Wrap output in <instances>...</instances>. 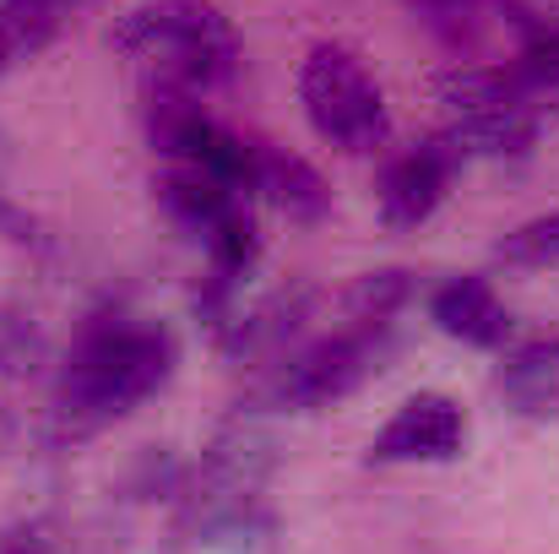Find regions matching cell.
Here are the masks:
<instances>
[{
  "label": "cell",
  "mask_w": 559,
  "mask_h": 554,
  "mask_svg": "<svg viewBox=\"0 0 559 554\" xmlns=\"http://www.w3.org/2000/svg\"><path fill=\"white\" fill-rule=\"evenodd\" d=\"M175 359L180 354H175L169 327L131 321V316L93 321L55 380V429L66 440L109 429L115 419L136 413L153 391L169 386Z\"/></svg>",
  "instance_id": "cell-1"
},
{
  "label": "cell",
  "mask_w": 559,
  "mask_h": 554,
  "mask_svg": "<svg viewBox=\"0 0 559 554\" xmlns=\"http://www.w3.org/2000/svg\"><path fill=\"white\" fill-rule=\"evenodd\" d=\"M277 468V429L266 408H234L206 440L186 490L190 533L212 550H250L266 533V479Z\"/></svg>",
  "instance_id": "cell-2"
},
{
  "label": "cell",
  "mask_w": 559,
  "mask_h": 554,
  "mask_svg": "<svg viewBox=\"0 0 559 554\" xmlns=\"http://www.w3.org/2000/svg\"><path fill=\"white\" fill-rule=\"evenodd\" d=\"M120 55L153 60V76H169L190 93H212L239 66V33L212 0H147L109 27Z\"/></svg>",
  "instance_id": "cell-3"
},
{
  "label": "cell",
  "mask_w": 559,
  "mask_h": 554,
  "mask_svg": "<svg viewBox=\"0 0 559 554\" xmlns=\"http://www.w3.org/2000/svg\"><path fill=\"white\" fill-rule=\"evenodd\" d=\"M299 104L321 142L337 153H374L391 137L385 98L365 71V60L343 44H316L299 66Z\"/></svg>",
  "instance_id": "cell-4"
},
{
  "label": "cell",
  "mask_w": 559,
  "mask_h": 554,
  "mask_svg": "<svg viewBox=\"0 0 559 554\" xmlns=\"http://www.w3.org/2000/svg\"><path fill=\"white\" fill-rule=\"evenodd\" d=\"M385 359H391V321H348L343 332L288 354L266 397L277 413H316L354 397L370 375H380Z\"/></svg>",
  "instance_id": "cell-5"
},
{
  "label": "cell",
  "mask_w": 559,
  "mask_h": 554,
  "mask_svg": "<svg viewBox=\"0 0 559 554\" xmlns=\"http://www.w3.org/2000/svg\"><path fill=\"white\" fill-rule=\"evenodd\" d=\"M467 446V419L451 397L440 391H418L407 397L370 440V462L391 468V462H451Z\"/></svg>",
  "instance_id": "cell-6"
},
{
  "label": "cell",
  "mask_w": 559,
  "mask_h": 554,
  "mask_svg": "<svg viewBox=\"0 0 559 554\" xmlns=\"http://www.w3.org/2000/svg\"><path fill=\"white\" fill-rule=\"evenodd\" d=\"M538 131H544V109H478V115H456L445 131H435L429 148L451 169H467V164L527 158Z\"/></svg>",
  "instance_id": "cell-7"
},
{
  "label": "cell",
  "mask_w": 559,
  "mask_h": 554,
  "mask_svg": "<svg viewBox=\"0 0 559 554\" xmlns=\"http://www.w3.org/2000/svg\"><path fill=\"white\" fill-rule=\"evenodd\" d=\"M451 175H456V169H451L429 142L413 148V153H402V158L385 169V185H380V223L396 228V234L429 223L435 207H440L445 190H451Z\"/></svg>",
  "instance_id": "cell-8"
},
{
  "label": "cell",
  "mask_w": 559,
  "mask_h": 554,
  "mask_svg": "<svg viewBox=\"0 0 559 554\" xmlns=\"http://www.w3.org/2000/svg\"><path fill=\"white\" fill-rule=\"evenodd\" d=\"M429 316L445 338H456L467 349H500L511 338V310L500 305V294L484 278H445L429 294Z\"/></svg>",
  "instance_id": "cell-9"
},
{
  "label": "cell",
  "mask_w": 559,
  "mask_h": 554,
  "mask_svg": "<svg viewBox=\"0 0 559 554\" xmlns=\"http://www.w3.org/2000/svg\"><path fill=\"white\" fill-rule=\"evenodd\" d=\"M500 397L533 424H559V338H527L500 365Z\"/></svg>",
  "instance_id": "cell-10"
},
{
  "label": "cell",
  "mask_w": 559,
  "mask_h": 554,
  "mask_svg": "<svg viewBox=\"0 0 559 554\" xmlns=\"http://www.w3.org/2000/svg\"><path fill=\"white\" fill-rule=\"evenodd\" d=\"M245 196H250V190L217 180V175H201V169H169V175L158 180L164 212H169L186 234H195V239L217 234L234 212H245Z\"/></svg>",
  "instance_id": "cell-11"
},
{
  "label": "cell",
  "mask_w": 559,
  "mask_h": 554,
  "mask_svg": "<svg viewBox=\"0 0 559 554\" xmlns=\"http://www.w3.org/2000/svg\"><path fill=\"white\" fill-rule=\"evenodd\" d=\"M250 190L266 196L277 212H288L294 223H321L326 207H332V190L326 180L294 158V153H272V148H255V164H250Z\"/></svg>",
  "instance_id": "cell-12"
},
{
  "label": "cell",
  "mask_w": 559,
  "mask_h": 554,
  "mask_svg": "<svg viewBox=\"0 0 559 554\" xmlns=\"http://www.w3.org/2000/svg\"><path fill=\"white\" fill-rule=\"evenodd\" d=\"M66 16H71V0H0V76L33 60L38 49H49Z\"/></svg>",
  "instance_id": "cell-13"
},
{
  "label": "cell",
  "mask_w": 559,
  "mask_h": 554,
  "mask_svg": "<svg viewBox=\"0 0 559 554\" xmlns=\"http://www.w3.org/2000/svg\"><path fill=\"white\" fill-rule=\"evenodd\" d=\"M407 294H413L407 272H365L348 288V321H391L407 305Z\"/></svg>",
  "instance_id": "cell-14"
},
{
  "label": "cell",
  "mask_w": 559,
  "mask_h": 554,
  "mask_svg": "<svg viewBox=\"0 0 559 554\" xmlns=\"http://www.w3.org/2000/svg\"><path fill=\"white\" fill-rule=\"evenodd\" d=\"M495 256H500L506 267H555L559 261V212H544V217L511 228V234L495 245Z\"/></svg>",
  "instance_id": "cell-15"
},
{
  "label": "cell",
  "mask_w": 559,
  "mask_h": 554,
  "mask_svg": "<svg viewBox=\"0 0 559 554\" xmlns=\"http://www.w3.org/2000/svg\"><path fill=\"white\" fill-rule=\"evenodd\" d=\"M413 5V16L435 33V38H445V44H467L473 33H478V0H407Z\"/></svg>",
  "instance_id": "cell-16"
},
{
  "label": "cell",
  "mask_w": 559,
  "mask_h": 554,
  "mask_svg": "<svg viewBox=\"0 0 559 554\" xmlns=\"http://www.w3.org/2000/svg\"><path fill=\"white\" fill-rule=\"evenodd\" d=\"M500 5H506L511 27H516V33H522L527 44L559 27V0H500Z\"/></svg>",
  "instance_id": "cell-17"
},
{
  "label": "cell",
  "mask_w": 559,
  "mask_h": 554,
  "mask_svg": "<svg viewBox=\"0 0 559 554\" xmlns=\"http://www.w3.org/2000/svg\"><path fill=\"white\" fill-rule=\"evenodd\" d=\"M538 87H549V93H559V27L555 33H544V38H533L527 49H522V60H516Z\"/></svg>",
  "instance_id": "cell-18"
},
{
  "label": "cell",
  "mask_w": 559,
  "mask_h": 554,
  "mask_svg": "<svg viewBox=\"0 0 559 554\" xmlns=\"http://www.w3.org/2000/svg\"><path fill=\"white\" fill-rule=\"evenodd\" d=\"M38 354V343H33V332H27V321H16V316H0V369H22L27 359Z\"/></svg>",
  "instance_id": "cell-19"
},
{
  "label": "cell",
  "mask_w": 559,
  "mask_h": 554,
  "mask_svg": "<svg viewBox=\"0 0 559 554\" xmlns=\"http://www.w3.org/2000/svg\"><path fill=\"white\" fill-rule=\"evenodd\" d=\"M0 239H11V245H27V250H38V245H44V234H38V217H33L27 207H16L11 196H0Z\"/></svg>",
  "instance_id": "cell-20"
},
{
  "label": "cell",
  "mask_w": 559,
  "mask_h": 554,
  "mask_svg": "<svg viewBox=\"0 0 559 554\" xmlns=\"http://www.w3.org/2000/svg\"><path fill=\"white\" fill-rule=\"evenodd\" d=\"M0 554H55V544H49V533H44L38 522H16V528L0 539Z\"/></svg>",
  "instance_id": "cell-21"
}]
</instances>
